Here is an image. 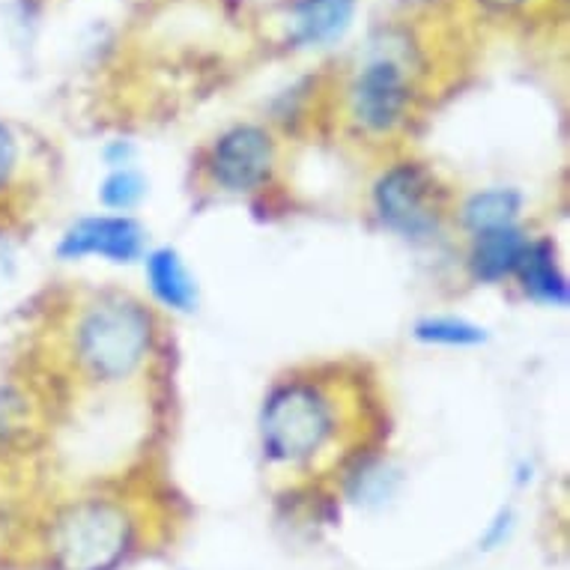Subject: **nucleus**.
<instances>
[{"mask_svg":"<svg viewBox=\"0 0 570 570\" xmlns=\"http://www.w3.org/2000/svg\"><path fill=\"white\" fill-rule=\"evenodd\" d=\"M272 168H275V144L257 126H239L222 135L209 159L216 183L230 191H252L263 186Z\"/></svg>","mask_w":570,"mask_h":570,"instance_id":"obj_6","label":"nucleus"},{"mask_svg":"<svg viewBox=\"0 0 570 570\" xmlns=\"http://www.w3.org/2000/svg\"><path fill=\"white\" fill-rule=\"evenodd\" d=\"M355 0H302L293 12V37L305 46L332 42L353 19Z\"/></svg>","mask_w":570,"mask_h":570,"instance_id":"obj_8","label":"nucleus"},{"mask_svg":"<svg viewBox=\"0 0 570 570\" xmlns=\"http://www.w3.org/2000/svg\"><path fill=\"white\" fill-rule=\"evenodd\" d=\"M147 275H150L153 293L159 296L168 308L188 311L195 302V284L183 269V263L170 248H161L147 261Z\"/></svg>","mask_w":570,"mask_h":570,"instance_id":"obj_11","label":"nucleus"},{"mask_svg":"<svg viewBox=\"0 0 570 570\" xmlns=\"http://www.w3.org/2000/svg\"><path fill=\"white\" fill-rule=\"evenodd\" d=\"M140 245H144V230H140L131 218H85L78 222L60 243L63 257H87V254H99V257H111V261H131L138 257Z\"/></svg>","mask_w":570,"mask_h":570,"instance_id":"obj_7","label":"nucleus"},{"mask_svg":"<svg viewBox=\"0 0 570 570\" xmlns=\"http://www.w3.org/2000/svg\"><path fill=\"white\" fill-rule=\"evenodd\" d=\"M153 344V323L138 302L105 296L81 311L76 323V355L96 380L135 374Z\"/></svg>","mask_w":570,"mask_h":570,"instance_id":"obj_2","label":"nucleus"},{"mask_svg":"<svg viewBox=\"0 0 570 570\" xmlns=\"http://www.w3.org/2000/svg\"><path fill=\"white\" fill-rule=\"evenodd\" d=\"M341 406L320 383L293 380L263 410V449L278 466H308L337 445Z\"/></svg>","mask_w":570,"mask_h":570,"instance_id":"obj_1","label":"nucleus"},{"mask_svg":"<svg viewBox=\"0 0 570 570\" xmlns=\"http://www.w3.org/2000/svg\"><path fill=\"white\" fill-rule=\"evenodd\" d=\"M415 335L421 341H431V344H449V346H466L484 341V332L478 326H469L463 320H424L415 328Z\"/></svg>","mask_w":570,"mask_h":570,"instance_id":"obj_13","label":"nucleus"},{"mask_svg":"<svg viewBox=\"0 0 570 570\" xmlns=\"http://www.w3.org/2000/svg\"><path fill=\"white\" fill-rule=\"evenodd\" d=\"M410 105V85L397 60L376 57L358 72L350 90L355 122L367 131H392Z\"/></svg>","mask_w":570,"mask_h":570,"instance_id":"obj_5","label":"nucleus"},{"mask_svg":"<svg viewBox=\"0 0 570 570\" xmlns=\"http://www.w3.org/2000/svg\"><path fill=\"white\" fill-rule=\"evenodd\" d=\"M16 174H19V140L0 122V195L16 183Z\"/></svg>","mask_w":570,"mask_h":570,"instance_id":"obj_15","label":"nucleus"},{"mask_svg":"<svg viewBox=\"0 0 570 570\" xmlns=\"http://www.w3.org/2000/svg\"><path fill=\"white\" fill-rule=\"evenodd\" d=\"M523 252L525 243L520 230H514V225L484 230V234H478L475 248H472V269H475L478 278L484 281L505 278V275L517 272Z\"/></svg>","mask_w":570,"mask_h":570,"instance_id":"obj_9","label":"nucleus"},{"mask_svg":"<svg viewBox=\"0 0 570 570\" xmlns=\"http://www.w3.org/2000/svg\"><path fill=\"white\" fill-rule=\"evenodd\" d=\"M490 10H514V7H523L525 0H481Z\"/></svg>","mask_w":570,"mask_h":570,"instance_id":"obj_16","label":"nucleus"},{"mask_svg":"<svg viewBox=\"0 0 570 570\" xmlns=\"http://www.w3.org/2000/svg\"><path fill=\"white\" fill-rule=\"evenodd\" d=\"M131 517L111 499H85L55 520L51 556L60 570H111L131 543Z\"/></svg>","mask_w":570,"mask_h":570,"instance_id":"obj_3","label":"nucleus"},{"mask_svg":"<svg viewBox=\"0 0 570 570\" xmlns=\"http://www.w3.org/2000/svg\"><path fill=\"white\" fill-rule=\"evenodd\" d=\"M140 195H144V183L135 174H129V170L114 174L102 188V200L114 206V209H129L131 204H138Z\"/></svg>","mask_w":570,"mask_h":570,"instance_id":"obj_14","label":"nucleus"},{"mask_svg":"<svg viewBox=\"0 0 570 570\" xmlns=\"http://www.w3.org/2000/svg\"><path fill=\"white\" fill-rule=\"evenodd\" d=\"M517 272L523 275L525 291L538 296V299L559 302V305L568 302V287H564V278H561L559 266H556V254L547 243L525 245Z\"/></svg>","mask_w":570,"mask_h":570,"instance_id":"obj_10","label":"nucleus"},{"mask_svg":"<svg viewBox=\"0 0 570 570\" xmlns=\"http://www.w3.org/2000/svg\"><path fill=\"white\" fill-rule=\"evenodd\" d=\"M376 209L394 230L406 236H424L440 222V191L431 174H424L415 165H401L380 179Z\"/></svg>","mask_w":570,"mask_h":570,"instance_id":"obj_4","label":"nucleus"},{"mask_svg":"<svg viewBox=\"0 0 570 570\" xmlns=\"http://www.w3.org/2000/svg\"><path fill=\"white\" fill-rule=\"evenodd\" d=\"M466 225L475 234L495 230V227H508L517 216V195L511 191H487V195L472 197L463 209Z\"/></svg>","mask_w":570,"mask_h":570,"instance_id":"obj_12","label":"nucleus"}]
</instances>
